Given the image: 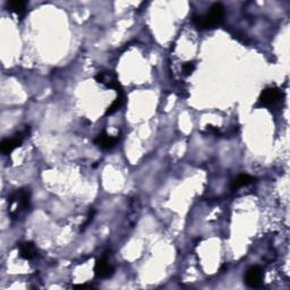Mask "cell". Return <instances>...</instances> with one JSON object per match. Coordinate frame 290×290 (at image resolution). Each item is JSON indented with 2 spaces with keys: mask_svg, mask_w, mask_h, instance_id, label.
<instances>
[{
  "mask_svg": "<svg viewBox=\"0 0 290 290\" xmlns=\"http://www.w3.org/2000/svg\"><path fill=\"white\" fill-rule=\"evenodd\" d=\"M281 98V91L277 88L266 89L260 95V103L262 106H273Z\"/></svg>",
  "mask_w": 290,
  "mask_h": 290,
  "instance_id": "5b68a950",
  "label": "cell"
},
{
  "mask_svg": "<svg viewBox=\"0 0 290 290\" xmlns=\"http://www.w3.org/2000/svg\"><path fill=\"white\" fill-rule=\"evenodd\" d=\"M24 139V134L23 133H19L16 134L14 137L12 138H6L1 142V152L3 155H9L12 153L14 150L23 143Z\"/></svg>",
  "mask_w": 290,
  "mask_h": 290,
  "instance_id": "52a82bcc",
  "label": "cell"
},
{
  "mask_svg": "<svg viewBox=\"0 0 290 290\" xmlns=\"http://www.w3.org/2000/svg\"><path fill=\"white\" fill-rule=\"evenodd\" d=\"M118 137H114L109 134H107L106 132H102L94 139V143L102 150H112L114 145L117 144Z\"/></svg>",
  "mask_w": 290,
  "mask_h": 290,
  "instance_id": "ba28073f",
  "label": "cell"
},
{
  "mask_svg": "<svg viewBox=\"0 0 290 290\" xmlns=\"http://www.w3.org/2000/svg\"><path fill=\"white\" fill-rule=\"evenodd\" d=\"M96 82L99 83L105 84L108 89H116L117 92H121V88L119 82H118V78L116 74L112 73V71H103V73H99L95 76Z\"/></svg>",
  "mask_w": 290,
  "mask_h": 290,
  "instance_id": "277c9868",
  "label": "cell"
},
{
  "mask_svg": "<svg viewBox=\"0 0 290 290\" xmlns=\"http://www.w3.org/2000/svg\"><path fill=\"white\" fill-rule=\"evenodd\" d=\"M195 67H196L195 63H193V62L185 63L184 65H182V73H184L186 76H188V75H191L193 71H194Z\"/></svg>",
  "mask_w": 290,
  "mask_h": 290,
  "instance_id": "4fadbf2b",
  "label": "cell"
},
{
  "mask_svg": "<svg viewBox=\"0 0 290 290\" xmlns=\"http://www.w3.org/2000/svg\"><path fill=\"white\" fill-rule=\"evenodd\" d=\"M253 177L248 176V175H241V176H238L237 178L235 179L234 181H232V185H231V189L232 191H236V189L241 188V187H244V186H247L249 184H252L253 182Z\"/></svg>",
  "mask_w": 290,
  "mask_h": 290,
  "instance_id": "30bf717a",
  "label": "cell"
},
{
  "mask_svg": "<svg viewBox=\"0 0 290 290\" xmlns=\"http://www.w3.org/2000/svg\"><path fill=\"white\" fill-rule=\"evenodd\" d=\"M123 103H124V96L120 92L119 95H118V98L114 100V101L112 103V106L109 107L108 110H107V112H106L107 116H108V114H112V113L116 112L117 110H119L120 107L123 106Z\"/></svg>",
  "mask_w": 290,
  "mask_h": 290,
  "instance_id": "7c38bea8",
  "label": "cell"
},
{
  "mask_svg": "<svg viewBox=\"0 0 290 290\" xmlns=\"http://www.w3.org/2000/svg\"><path fill=\"white\" fill-rule=\"evenodd\" d=\"M224 17V7L223 3L216 2L211 6L209 12L203 16H194L193 22L199 28H209L223 23Z\"/></svg>",
  "mask_w": 290,
  "mask_h": 290,
  "instance_id": "6da1fadb",
  "label": "cell"
},
{
  "mask_svg": "<svg viewBox=\"0 0 290 290\" xmlns=\"http://www.w3.org/2000/svg\"><path fill=\"white\" fill-rule=\"evenodd\" d=\"M31 193L28 188L17 189L8 199V211L13 218H17L30 206Z\"/></svg>",
  "mask_w": 290,
  "mask_h": 290,
  "instance_id": "7a4b0ae2",
  "label": "cell"
},
{
  "mask_svg": "<svg viewBox=\"0 0 290 290\" xmlns=\"http://www.w3.org/2000/svg\"><path fill=\"white\" fill-rule=\"evenodd\" d=\"M113 272H114L113 267L108 262V260H107L106 257H102V259H100L95 262L94 273L98 278L100 279L110 278L113 274Z\"/></svg>",
  "mask_w": 290,
  "mask_h": 290,
  "instance_id": "8992f818",
  "label": "cell"
},
{
  "mask_svg": "<svg viewBox=\"0 0 290 290\" xmlns=\"http://www.w3.org/2000/svg\"><path fill=\"white\" fill-rule=\"evenodd\" d=\"M20 256L24 260H32L37 256L38 250L35 248V245L31 242H24L19 245Z\"/></svg>",
  "mask_w": 290,
  "mask_h": 290,
  "instance_id": "9c48e42d",
  "label": "cell"
},
{
  "mask_svg": "<svg viewBox=\"0 0 290 290\" xmlns=\"http://www.w3.org/2000/svg\"><path fill=\"white\" fill-rule=\"evenodd\" d=\"M27 3L22 0H14V1H8L7 2V8H8L10 12L17 14V15H21V14L25 12V8H26Z\"/></svg>",
  "mask_w": 290,
  "mask_h": 290,
  "instance_id": "8fae6325",
  "label": "cell"
},
{
  "mask_svg": "<svg viewBox=\"0 0 290 290\" xmlns=\"http://www.w3.org/2000/svg\"><path fill=\"white\" fill-rule=\"evenodd\" d=\"M263 280V271L260 267H252L246 271L245 282L250 288H257L262 285Z\"/></svg>",
  "mask_w": 290,
  "mask_h": 290,
  "instance_id": "3957f363",
  "label": "cell"
}]
</instances>
